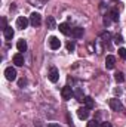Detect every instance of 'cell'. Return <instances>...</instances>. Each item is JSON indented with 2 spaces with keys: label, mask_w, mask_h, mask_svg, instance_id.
I'll return each mask as SVG.
<instances>
[{
  "label": "cell",
  "mask_w": 126,
  "mask_h": 127,
  "mask_svg": "<svg viewBox=\"0 0 126 127\" xmlns=\"http://www.w3.org/2000/svg\"><path fill=\"white\" fill-rule=\"evenodd\" d=\"M30 24H31L33 27H39V25L42 24V16H40V13L33 12L31 16H30Z\"/></svg>",
  "instance_id": "5b68a950"
},
{
  "label": "cell",
  "mask_w": 126,
  "mask_h": 127,
  "mask_svg": "<svg viewBox=\"0 0 126 127\" xmlns=\"http://www.w3.org/2000/svg\"><path fill=\"white\" fill-rule=\"evenodd\" d=\"M49 46H51V49H54V50H57V49H60L61 47V41H60V38H57V37H49Z\"/></svg>",
  "instance_id": "52a82bcc"
},
{
  "label": "cell",
  "mask_w": 126,
  "mask_h": 127,
  "mask_svg": "<svg viewBox=\"0 0 126 127\" xmlns=\"http://www.w3.org/2000/svg\"><path fill=\"white\" fill-rule=\"evenodd\" d=\"M13 64H15L16 66H22V65H24V56H22V53L13 55Z\"/></svg>",
  "instance_id": "8fae6325"
},
{
  "label": "cell",
  "mask_w": 126,
  "mask_h": 127,
  "mask_svg": "<svg viewBox=\"0 0 126 127\" xmlns=\"http://www.w3.org/2000/svg\"><path fill=\"white\" fill-rule=\"evenodd\" d=\"M46 25H48L49 30H55V28H57V22H55L54 16H48V18H46Z\"/></svg>",
  "instance_id": "4fadbf2b"
},
{
  "label": "cell",
  "mask_w": 126,
  "mask_h": 127,
  "mask_svg": "<svg viewBox=\"0 0 126 127\" xmlns=\"http://www.w3.org/2000/svg\"><path fill=\"white\" fill-rule=\"evenodd\" d=\"M77 115H79V118L80 120H86L88 117H89V109L85 106V108H79L77 109Z\"/></svg>",
  "instance_id": "30bf717a"
},
{
  "label": "cell",
  "mask_w": 126,
  "mask_h": 127,
  "mask_svg": "<svg viewBox=\"0 0 126 127\" xmlns=\"http://www.w3.org/2000/svg\"><path fill=\"white\" fill-rule=\"evenodd\" d=\"M119 55H120L122 59H125L126 61V49L125 47H120V49H119Z\"/></svg>",
  "instance_id": "7402d4cb"
},
{
  "label": "cell",
  "mask_w": 126,
  "mask_h": 127,
  "mask_svg": "<svg viewBox=\"0 0 126 127\" xmlns=\"http://www.w3.org/2000/svg\"><path fill=\"white\" fill-rule=\"evenodd\" d=\"M48 78H49L52 83H57V81L60 80V71H58V68L51 66V68H49V72H48Z\"/></svg>",
  "instance_id": "6da1fadb"
},
{
  "label": "cell",
  "mask_w": 126,
  "mask_h": 127,
  "mask_svg": "<svg viewBox=\"0 0 126 127\" xmlns=\"http://www.w3.org/2000/svg\"><path fill=\"white\" fill-rule=\"evenodd\" d=\"M74 49H76V43H74V41H68V43H67V50H68V52H73Z\"/></svg>",
  "instance_id": "ffe728a7"
},
{
  "label": "cell",
  "mask_w": 126,
  "mask_h": 127,
  "mask_svg": "<svg viewBox=\"0 0 126 127\" xmlns=\"http://www.w3.org/2000/svg\"><path fill=\"white\" fill-rule=\"evenodd\" d=\"M1 27H3V30H4V28H6V19H4V18H3V19H1Z\"/></svg>",
  "instance_id": "83f0119b"
},
{
  "label": "cell",
  "mask_w": 126,
  "mask_h": 127,
  "mask_svg": "<svg viewBox=\"0 0 126 127\" xmlns=\"http://www.w3.org/2000/svg\"><path fill=\"white\" fill-rule=\"evenodd\" d=\"M18 84H19V87H24V86L27 84V80H25V78H21V80L18 81Z\"/></svg>",
  "instance_id": "cb8c5ba5"
},
{
  "label": "cell",
  "mask_w": 126,
  "mask_h": 127,
  "mask_svg": "<svg viewBox=\"0 0 126 127\" xmlns=\"http://www.w3.org/2000/svg\"><path fill=\"white\" fill-rule=\"evenodd\" d=\"M60 31L63 32V34H65V35H70L71 34V28L67 24H60Z\"/></svg>",
  "instance_id": "e0dca14e"
},
{
  "label": "cell",
  "mask_w": 126,
  "mask_h": 127,
  "mask_svg": "<svg viewBox=\"0 0 126 127\" xmlns=\"http://www.w3.org/2000/svg\"><path fill=\"white\" fill-rule=\"evenodd\" d=\"M104 25H105V27H108V25H110V18H108V15L104 18Z\"/></svg>",
  "instance_id": "d4e9b609"
},
{
  "label": "cell",
  "mask_w": 126,
  "mask_h": 127,
  "mask_svg": "<svg viewBox=\"0 0 126 127\" xmlns=\"http://www.w3.org/2000/svg\"><path fill=\"white\" fill-rule=\"evenodd\" d=\"M27 25H28V19H27L25 16H19V18L16 19V28L24 30V28H27Z\"/></svg>",
  "instance_id": "8992f818"
},
{
  "label": "cell",
  "mask_w": 126,
  "mask_h": 127,
  "mask_svg": "<svg viewBox=\"0 0 126 127\" xmlns=\"http://www.w3.org/2000/svg\"><path fill=\"white\" fill-rule=\"evenodd\" d=\"M101 127H113V126H111V123L105 121V123H102V124H101Z\"/></svg>",
  "instance_id": "484cf974"
},
{
  "label": "cell",
  "mask_w": 126,
  "mask_h": 127,
  "mask_svg": "<svg viewBox=\"0 0 126 127\" xmlns=\"http://www.w3.org/2000/svg\"><path fill=\"white\" fill-rule=\"evenodd\" d=\"M61 96H63L64 100H70L71 96H74V92H73V89L70 86H65V87H63V90H61Z\"/></svg>",
  "instance_id": "7a4b0ae2"
},
{
  "label": "cell",
  "mask_w": 126,
  "mask_h": 127,
  "mask_svg": "<svg viewBox=\"0 0 126 127\" xmlns=\"http://www.w3.org/2000/svg\"><path fill=\"white\" fill-rule=\"evenodd\" d=\"M34 127H43V124H42V123L37 120V121H34Z\"/></svg>",
  "instance_id": "4316f807"
},
{
  "label": "cell",
  "mask_w": 126,
  "mask_h": 127,
  "mask_svg": "<svg viewBox=\"0 0 126 127\" xmlns=\"http://www.w3.org/2000/svg\"><path fill=\"white\" fill-rule=\"evenodd\" d=\"M110 106H111V109L113 111H123V105H122V102L119 100V99H116V97H113V99H110Z\"/></svg>",
  "instance_id": "277c9868"
},
{
  "label": "cell",
  "mask_w": 126,
  "mask_h": 127,
  "mask_svg": "<svg viewBox=\"0 0 126 127\" xmlns=\"http://www.w3.org/2000/svg\"><path fill=\"white\" fill-rule=\"evenodd\" d=\"M105 66H107V69H113L116 66V58L113 55H108L105 58Z\"/></svg>",
  "instance_id": "ba28073f"
},
{
  "label": "cell",
  "mask_w": 126,
  "mask_h": 127,
  "mask_svg": "<svg viewBox=\"0 0 126 127\" xmlns=\"http://www.w3.org/2000/svg\"><path fill=\"white\" fill-rule=\"evenodd\" d=\"M4 75H6V78L9 81H13V80H16V69L12 68V66H7L4 69Z\"/></svg>",
  "instance_id": "3957f363"
},
{
  "label": "cell",
  "mask_w": 126,
  "mask_h": 127,
  "mask_svg": "<svg viewBox=\"0 0 126 127\" xmlns=\"http://www.w3.org/2000/svg\"><path fill=\"white\" fill-rule=\"evenodd\" d=\"M83 102H85V106H86L88 109H92V108L95 106V102H94V99H92L91 96H86Z\"/></svg>",
  "instance_id": "5bb4252c"
},
{
  "label": "cell",
  "mask_w": 126,
  "mask_h": 127,
  "mask_svg": "<svg viewBox=\"0 0 126 127\" xmlns=\"http://www.w3.org/2000/svg\"><path fill=\"white\" fill-rule=\"evenodd\" d=\"M71 37H73V38H82V37H83V28H82V27L71 28Z\"/></svg>",
  "instance_id": "9c48e42d"
},
{
  "label": "cell",
  "mask_w": 126,
  "mask_h": 127,
  "mask_svg": "<svg viewBox=\"0 0 126 127\" xmlns=\"http://www.w3.org/2000/svg\"><path fill=\"white\" fill-rule=\"evenodd\" d=\"M114 80H116L117 83H123V81H125V75H123V72H116V74H114Z\"/></svg>",
  "instance_id": "d6986e66"
},
{
  "label": "cell",
  "mask_w": 126,
  "mask_h": 127,
  "mask_svg": "<svg viewBox=\"0 0 126 127\" xmlns=\"http://www.w3.org/2000/svg\"><path fill=\"white\" fill-rule=\"evenodd\" d=\"M48 127H61L60 124H55V123H51V124H48Z\"/></svg>",
  "instance_id": "f1b7e54d"
},
{
  "label": "cell",
  "mask_w": 126,
  "mask_h": 127,
  "mask_svg": "<svg viewBox=\"0 0 126 127\" xmlns=\"http://www.w3.org/2000/svg\"><path fill=\"white\" fill-rule=\"evenodd\" d=\"M16 47H18L19 52H25V50H27V41H25V40H18Z\"/></svg>",
  "instance_id": "2e32d148"
},
{
  "label": "cell",
  "mask_w": 126,
  "mask_h": 127,
  "mask_svg": "<svg viewBox=\"0 0 126 127\" xmlns=\"http://www.w3.org/2000/svg\"><path fill=\"white\" fill-rule=\"evenodd\" d=\"M74 96H76V99H77V100H80V102H83V100H85V96H83V92H82V89H76V92H74Z\"/></svg>",
  "instance_id": "ac0fdd59"
},
{
  "label": "cell",
  "mask_w": 126,
  "mask_h": 127,
  "mask_svg": "<svg viewBox=\"0 0 126 127\" xmlns=\"http://www.w3.org/2000/svg\"><path fill=\"white\" fill-rule=\"evenodd\" d=\"M114 93H116V95H120V93H122V90H120V89H114Z\"/></svg>",
  "instance_id": "f546056e"
},
{
  "label": "cell",
  "mask_w": 126,
  "mask_h": 127,
  "mask_svg": "<svg viewBox=\"0 0 126 127\" xmlns=\"http://www.w3.org/2000/svg\"><path fill=\"white\" fill-rule=\"evenodd\" d=\"M3 35H4L6 40H12V37H13V28L12 27H6L3 30Z\"/></svg>",
  "instance_id": "7c38bea8"
},
{
  "label": "cell",
  "mask_w": 126,
  "mask_h": 127,
  "mask_svg": "<svg viewBox=\"0 0 126 127\" xmlns=\"http://www.w3.org/2000/svg\"><path fill=\"white\" fill-rule=\"evenodd\" d=\"M108 16H110V19H111V21L117 22V21H119V10H117V9H111V10H110V13H108Z\"/></svg>",
  "instance_id": "9a60e30c"
},
{
  "label": "cell",
  "mask_w": 126,
  "mask_h": 127,
  "mask_svg": "<svg viewBox=\"0 0 126 127\" xmlns=\"http://www.w3.org/2000/svg\"><path fill=\"white\" fill-rule=\"evenodd\" d=\"M86 127H101V126H99V123H98L96 120H92V121H89V123H88V126H86Z\"/></svg>",
  "instance_id": "603a6c76"
},
{
  "label": "cell",
  "mask_w": 126,
  "mask_h": 127,
  "mask_svg": "<svg viewBox=\"0 0 126 127\" xmlns=\"http://www.w3.org/2000/svg\"><path fill=\"white\" fill-rule=\"evenodd\" d=\"M114 43H116V44H122V43H123V38H122V35H120V34L114 35Z\"/></svg>",
  "instance_id": "44dd1931"
}]
</instances>
